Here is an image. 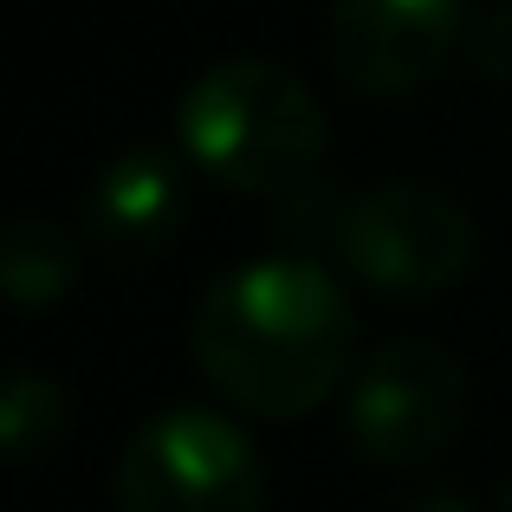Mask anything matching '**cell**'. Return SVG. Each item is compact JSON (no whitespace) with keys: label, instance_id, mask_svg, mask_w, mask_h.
<instances>
[{"label":"cell","instance_id":"7","mask_svg":"<svg viewBox=\"0 0 512 512\" xmlns=\"http://www.w3.org/2000/svg\"><path fill=\"white\" fill-rule=\"evenodd\" d=\"M188 221V182L182 163L163 143H130L91 175L85 195V234L117 260H150L163 253Z\"/></svg>","mask_w":512,"mask_h":512},{"label":"cell","instance_id":"12","mask_svg":"<svg viewBox=\"0 0 512 512\" xmlns=\"http://www.w3.org/2000/svg\"><path fill=\"white\" fill-rule=\"evenodd\" d=\"M493 512H512V480L500 487V500H493Z\"/></svg>","mask_w":512,"mask_h":512},{"label":"cell","instance_id":"2","mask_svg":"<svg viewBox=\"0 0 512 512\" xmlns=\"http://www.w3.org/2000/svg\"><path fill=\"white\" fill-rule=\"evenodd\" d=\"M175 137L208 182L247 201L312 195L331 150V124L312 85L292 65L253 59V52L214 59L208 72H195V85L175 104Z\"/></svg>","mask_w":512,"mask_h":512},{"label":"cell","instance_id":"4","mask_svg":"<svg viewBox=\"0 0 512 512\" xmlns=\"http://www.w3.org/2000/svg\"><path fill=\"white\" fill-rule=\"evenodd\" d=\"M111 493L117 512H260L266 467L234 415L169 402L124 441Z\"/></svg>","mask_w":512,"mask_h":512},{"label":"cell","instance_id":"5","mask_svg":"<svg viewBox=\"0 0 512 512\" xmlns=\"http://www.w3.org/2000/svg\"><path fill=\"white\" fill-rule=\"evenodd\" d=\"M344 435L383 474L435 467L467 435V370L435 338H389L357 363L344 396Z\"/></svg>","mask_w":512,"mask_h":512},{"label":"cell","instance_id":"11","mask_svg":"<svg viewBox=\"0 0 512 512\" xmlns=\"http://www.w3.org/2000/svg\"><path fill=\"white\" fill-rule=\"evenodd\" d=\"M415 512H474V506H467V500H454V493H428V500L415 506Z\"/></svg>","mask_w":512,"mask_h":512},{"label":"cell","instance_id":"3","mask_svg":"<svg viewBox=\"0 0 512 512\" xmlns=\"http://www.w3.org/2000/svg\"><path fill=\"white\" fill-rule=\"evenodd\" d=\"M344 273L383 299H441L474 266V214L435 182H376L325 221Z\"/></svg>","mask_w":512,"mask_h":512},{"label":"cell","instance_id":"8","mask_svg":"<svg viewBox=\"0 0 512 512\" xmlns=\"http://www.w3.org/2000/svg\"><path fill=\"white\" fill-rule=\"evenodd\" d=\"M0 286L13 312H52L78 286V240L52 214H13L0 240Z\"/></svg>","mask_w":512,"mask_h":512},{"label":"cell","instance_id":"10","mask_svg":"<svg viewBox=\"0 0 512 512\" xmlns=\"http://www.w3.org/2000/svg\"><path fill=\"white\" fill-rule=\"evenodd\" d=\"M467 65L493 85H512V0H487L467 20Z\"/></svg>","mask_w":512,"mask_h":512},{"label":"cell","instance_id":"1","mask_svg":"<svg viewBox=\"0 0 512 512\" xmlns=\"http://www.w3.org/2000/svg\"><path fill=\"white\" fill-rule=\"evenodd\" d=\"M188 357L240 415L299 422L357 376V312L312 253H266L201 286Z\"/></svg>","mask_w":512,"mask_h":512},{"label":"cell","instance_id":"6","mask_svg":"<svg viewBox=\"0 0 512 512\" xmlns=\"http://www.w3.org/2000/svg\"><path fill=\"white\" fill-rule=\"evenodd\" d=\"M474 0H331L325 59L363 98H415L467 46Z\"/></svg>","mask_w":512,"mask_h":512},{"label":"cell","instance_id":"9","mask_svg":"<svg viewBox=\"0 0 512 512\" xmlns=\"http://www.w3.org/2000/svg\"><path fill=\"white\" fill-rule=\"evenodd\" d=\"M65 383L46 370H13L7 396H0V441H7V461L13 467H33L46 461L52 448L65 441Z\"/></svg>","mask_w":512,"mask_h":512}]
</instances>
